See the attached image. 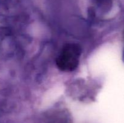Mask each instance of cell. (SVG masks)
<instances>
[{"label": "cell", "mask_w": 124, "mask_h": 123, "mask_svg": "<svg viewBox=\"0 0 124 123\" xmlns=\"http://www.w3.org/2000/svg\"><path fill=\"white\" fill-rule=\"evenodd\" d=\"M123 59H124V53H123Z\"/></svg>", "instance_id": "cell-2"}, {"label": "cell", "mask_w": 124, "mask_h": 123, "mask_svg": "<svg viewBox=\"0 0 124 123\" xmlns=\"http://www.w3.org/2000/svg\"><path fill=\"white\" fill-rule=\"evenodd\" d=\"M81 49L75 43H69L64 46L56 59V65L63 71H72L78 66Z\"/></svg>", "instance_id": "cell-1"}]
</instances>
